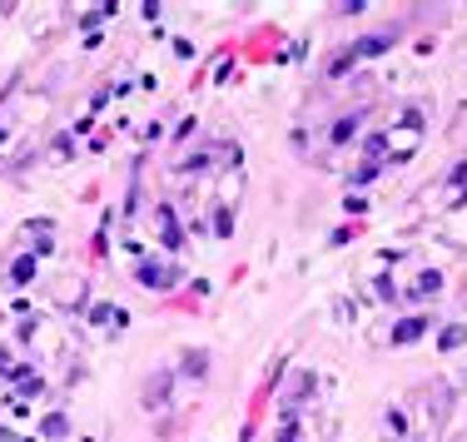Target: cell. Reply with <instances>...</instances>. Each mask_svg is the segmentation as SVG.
I'll use <instances>...</instances> for the list:
<instances>
[{
  "instance_id": "6da1fadb",
  "label": "cell",
  "mask_w": 467,
  "mask_h": 442,
  "mask_svg": "<svg viewBox=\"0 0 467 442\" xmlns=\"http://www.w3.org/2000/svg\"><path fill=\"white\" fill-rule=\"evenodd\" d=\"M383 45H393V35H368V40H358V45H353V55H378Z\"/></svg>"
},
{
  "instance_id": "7a4b0ae2",
  "label": "cell",
  "mask_w": 467,
  "mask_h": 442,
  "mask_svg": "<svg viewBox=\"0 0 467 442\" xmlns=\"http://www.w3.org/2000/svg\"><path fill=\"white\" fill-rule=\"evenodd\" d=\"M139 279H144V283H174V273H169V268H150V264H144V268H139Z\"/></svg>"
},
{
  "instance_id": "3957f363",
  "label": "cell",
  "mask_w": 467,
  "mask_h": 442,
  "mask_svg": "<svg viewBox=\"0 0 467 442\" xmlns=\"http://www.w3.org/2000/svg\"><path fill=\"white\" fill-rule=\"evenodd\" d=\"M418 333H422V323H418V318H408V323L398 328V343H408V338H418Z\"/></svg>"
}]
</instances>
